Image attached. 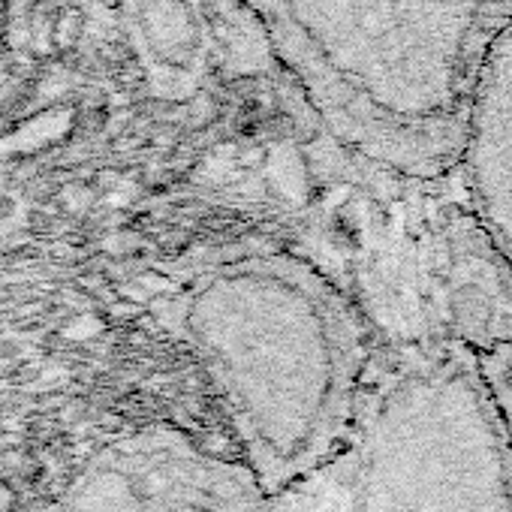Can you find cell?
Here are the masks:
<instances>
[{
    "label": "cell",
    "instance_id": "obj_1",
    "mask_svg": "<svg viewBox=\"0 0 512 512\" xmlns=\"http://www.w3.org/2000/svg\"><path fill=\"white\" fill-rule=\"evenodd\" d=\"M160 320L211 377L269 500L344 443L374 359L347 293L296 253H238L181 284Z\"/></svg>",
    "mask_w": 512,
    "mask_h": 512
},
{
    "label": "cell",
    "instance_id": "obj_2",
    "mask_svg": "<svg viewBox=\"0 0 512 512\" xmlns=\"http://www.w3.org/2000/svg\"><path fill=\"white\" fill-rule=\"evenodd\" d=\"M275 512H512V446L455 344L377 347L338 452Z\"/></svg>",
    "mask_w": 512,
    "mask_h": 512
},
{
    "label": "cell",
    "instance_id": "obj_3",
    "mask_svg": "<svg viewBox=\"0 0 512 512\" xmlns=\"http://www.w3.org/2000/svg\"><path fill=\"white\" fill-rule=\"evenodd\" d=\"M320 13L317 97L338 142L407 178L455 172L512 0H320Z\"/></svg>",
    "mask_w": 512,
    "mask_h": 512
},
{
    "label": "cell",
    "instance_id": "obj_4",
    "mask_svg": "<svg viewBox=\"0 0 512 512\" xmlns=\"http://www.w3.org/2000/svg\"><path fill=\"white\" fill-rule=\"evenodd\" d=\"M359 314L377 347L512 341V266L476 217L458 172L407 178L374 169L359 220Z\"/></svg>",
    "mask_w": 512,
    "mask_h": 512
},
{
    "label": "cell",
    "instance_id": "obj_5",
    "mask_svg": "<svg viewBox=\"0 0 512 512\" xmlns=\"http://www.w3.org/2000/svg\"><path fill=\"white\" fill-rule=\"evenodd\" d=\"M52 512H275L238 461L172 425H148L94 446Z\"/></svg>",
    "mask_w": 512,
    "mask_h": 512
},
{
    "label": "cell",
    "instance_id": "obj_6",
    "mask_svg": "<svg viewBox=\"0 0 512 512\" xmlns=\"http://www.w3.org/2000/svg\"><path fill=\"white\" fill-rule=\"evenodd\" d=\"M455 172L476 217L512 266V16L482 61Z\"/></svg>",
    "mask_w": 512,
    "mask_h": 512
},
{
    "label": "cell",
    "instance_id": "obj_7",
    "mask_svg": "<svg viewBox=\"0 0 512 512\" xmlns=\"http://www.w3.org/2000/svg\"><path fill=\"white\" fill-rule=\"evenodd\" d=\"M476 365H479L485 389H488V395L494 401V410L500 416L506 440L512 446V341L500 344L494 350L476 353Z\"/></svg>",
    "mask_w": 512,
    "mask_h": 512
},
{
    "label": "cell",
    "instance_id": "obj_8",
    "mask_svg": "<svg viewBox=\"0 0 512 512\" xmlns=\"http://www.w3.org/2000/svg\"><path fill=\"white\" fill-rule=\"evenodd\" d=\"M0 512H13V491L4 479H0Z\"/></svg>",
    "mask_w": 512,
    "mask_h": 512
},
{
    "label": "cell",
    "instance_id": "obj_9",
    "mask_svg": "<svg viewBox=\"0 0 512 512\" xmlns=\"http://www.w3.org/2000/svg\"><path fill=\"white\" fill-rule=\"evenodd\" d=\"M7 16V0H0V19Z\"/></svg>",
    "mask_w": 512,
    "mask_h": 512
},
{
    "label": "cell",
    "instance_id": "obj_10",
    "mask_svg": "<svg viewBox=\"0 0 512 512\" xmlns=\"http://www.w3.org/2000/svg\"><path fill=\"white\" fill-rule=\"evenodd\" d=\"M103 4H106V7H118V4H121V0H103Z\"/></svg>",
    "mask_w": 512,
    "mask_h": 512
}]
</instances>
